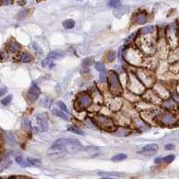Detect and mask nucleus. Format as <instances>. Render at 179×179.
I'll list each match as a JSON object with an SVG mask.
<instances>
[{
  "label": "nucleus",
  "instance_id": "16",
  "mask_svg": "<svg viewBox=\"0 0 179 179\" xmlns=\"http://www.w3.org/2000/svg\"><path fill=\"white\" fill-rule=\"evenodd\" d=\"M126 158H127V155H125L124 153H119V154L113 156L111 158V160L113 162H119V161H123V160L126 159Z\"/></svg>",
  "mask_w": 179,
  "mask_h": 179
},
{
  "label": "nucleus",
  "instance_id": "15",
  "mask_svg": "<svg viewBox=\"0 0 179 179\" xmlns=\"http://www.w3.org/2000/svg\"><path fill=\"white\" fill-rule=\"evenodd\" d=\"M75 25V22L73 20V19H67V20H65L64 23H63V26L65 29H67V30H70L73 29Z\"/></svg>",
  "mask_w": 179,
  "mask_h": 179
},
{
  "label": "nucleus",
  "instance_id": "11",
  "mask_svg": "<svg viewBox=\"0 0 179 179\" xmlns=\"http://www.w3.org/2000/svg\"><path fill=\"white\" fill-rule=\"evenodd\" d=\"M134 21L137 24H144L147 23L148 21V17L147 15L144 14V13H139L137 14L135 17H134Z\"/></svg>",
  "mask_w": 179,
  "mask_h": 179
},
{
  "label": "nucleus",
  "instance_id": "20",
  "mask_svg": "<svg viewBox=\"0 0 179 179\" xmlns=\"http://www.w3.org/2000/svg\"><path fill=\"white\" fill-rule=\"evenodd\" d=\"M106 59L108 62H113L116 59V53L114 51H109L106 55Z\"/></svg>",
  "mask_w": 179,
  "mask_h": 179
},
{
  "label": "nucleus",
  "instance_id": "9",
  "mask_svg": "<svg viewBox=\"0 0 179 179\" xmlns=\"http://www.w3.org/2000/svg\"><path fill=\"white\" fill-rule=\"evenodd\" d=\"M158 150H159L158 144H148L142 148L140 153L144 156H152L153 154H155Z\"/></svg>",
  "mask_w": 179,
  "mask_h": 179
},
{
  "label": "nucleus",
  "instance_id": "8",
  "mask_svg": "<svg viewBox=\"0 0 179 179\" xmlns=\"http://www.w3.org/2000/svg\"><path fill=\"white\" fill-rule=\"evenodd\" d=\"M36 120L39 125V132H46L48 129V124H47V117L44 114H38L36 116Z\"/></svg>",
  "mask_w": 179,
  "mask_h": 179
},
{
  "label": "nucleus",
  "instance_id": "3",
  "mask_svg": "<svg viewBox=\"0 0 179 179\" xmlns=\"http://www.w3.org/2000/svg\"><path fill=\"white\" fill-rule=\"evenodd\" d=\"M93 122L98 125L100 128L106 131H112L116 128V125L114 121L109 117L103 116V115H98L95 116L93 118Z\"/></svg>",
  "mask_w": 179,
  "mask_h": 179
},
{
  "label": "nucleus",
  "instance_id": "31",
  "mask_svg": "<svg viewBox=\"0 0 179 179\" xmlns=\"http://www.w3.org/2000/svg\"><path fill=\"white\" fill-rule=\"evenodd\" d=\"M10 164H11V161H7V162H4L3 164H1L0 165V171H3L4 169L7 168L8 167L10 166Z\"/></svg>",
  "mask_w": 179,
  "mask_h": 179
},
{
  "label": "nucleus",
  "instance_id": "24",
  "mask_svg": "<svg viewBox=\"0 0 179 179\" xmlns=\"http://www.w3.org/2000/svg\"><path fill=\"white\" fill-rule=\"evenodd\" d=\"M95 68L97 69V70L99 71V72H104V71H106V67H105V65L101 62H98L95 64Z\"/></svg>",
  "mask_w": 179,
  "mask_h": 179
},
{
  "label": "nucleus",
  "instance_id": "36",
  "mask_svg": "<svg viewBox=\"0 0 179 179\" xmlns=\"http://www.w3.org/2000/svg\"><path fill=\"white\" fill-rule=\"evenodd\" d=\"M7 90L6 88H0V97L4 96L5 94L7 93Z\"/></svg>",
  "mask_w": 179,
  "mask_h": 179
},
{
  "label": "nucleus",
  "instance_id": "19",
  "mask_svg": "<svg viewBox=\"0 0 179 179\" xmlns=\"http://www.w3.org/2000/svg\"><path fill=\"white\" fill-rule=\"evenodd\" d=\"M68 131L74 132V133H76V134H79V135H84L85 134L83 131H82L81 129H79L76 126H70V127H68Z\"/></svg>",
  "mask_w": 179,
  "mask_h": 179
},
{
  "label": "nucleus",
  "instance_id": "4",
  "mask_svg": "<svg viewBox=\"0 0 179 179\" xmlns=\"http://www.w3.org/2000/svg\"><path fill=\"white\" fill-rule=\"evenodd\" d=\"M157 118H158V122H159L161 125H166V126L174 125L178 121L177 116L170 111H165L163 113L158 115Z\"/></svg>",
  "mask_w": 179,
  "mask_h": 179
},
{
  "label": "nucleus",
  "instance_id": "14",
  "mask_svg": "<svg viewBox=\"0 0 179 179\" xmlns=\"http://www.w3.org/2000/svg\"><path fill=\"white\" fill-rule=\"evenodd\" d=\"M8 49L11 51V52H13V53H15V52H18L20 49H21V45L18 43V42H11V43H9V46H8Z\"/></svg>",
  "mask_w": 179,
  "mask_h": 179
},
{
  "label": "nucleus",
  "instance_id": "25",
  "mask_svg": "<svg viewBox=\"0 0 179 179\" xmlns=\"http://www.w3.org/2000/svg\"><path fill=\"white\" fill-rule=\"evenodd\" d=\"M175 158H176V156L173 155V154L166 156L165 158H163V162H165V163H167V164L171 163L172 161H174Z\"/></svg>",
  "mask_w": 179,
  "mask_h": 179
},
{
  "label": "nucleus",
  "instance_id": "33",
  "mask_svg": "<svg viewBox=\"0 0 179 179\" xmlns=\"http://www.w3.org/2000/svg\"><path fill=\"white\" fill-rule=\"evenodd\" d=\"M107 80V72L104 71V72H101V75H100V81L101 83H104L105 81Z\"/></svg>",
  "mask_w": 179,
  "mask_h": 179
},
{
  "label": "nucleus",
  "instance_id": "22",
  "mask_svg": "<svg viewBox=\"0 0 179 179\" xmlns=\"http://www.w3.org/2000/svg\"><path fill=\"white\" fill-rule=\"evenodd\" d=\"M162 105L166 109H172V107H174L176 105V103L174 102L173 100H167L162 103Z\"/></svg>",
  "mask_w": 179,
  "mask_h": 179
},
{
  "label": "nucleus",
  "instance_id": "34",
  "mask_svg": "<svg viewBox=\"0 0 179 179\" xmlns=\"http://www.w3.org/2000/svg\"><path fill=\"white\" fill-rule=\"evenodd\" d=\"M174 149H175V145L172 144V143L165 145V150H174Z\"/></svg>",
  "mask_w": 179,
  "mask_h": 179
},
{
  "label": "nucleus",
  "instance_id": "5",
  "mask_svg": "<svg viewBox=\"0 0 179 179\" xmlns=\"http://www.w3.org/2000/svg\"><path fill=\"white\" fill-rule=\"evenodd\" d=\"M92 103V99L91 97V95L86 92L80 93L76 98L75 101V109L79 110H83V109H88Z\"/></svg>",
  "mask_w": 179,
  "mask_h": 179
},
{
  "label": "nucleus",
  "instance_id": "2",
  "mask_svg": "<svg viewBox=\"0 0 179 179\" xmlns=\"http://www.w3.org/2000/svg\"><path fill=\"white\" fill-rule=\"evenodd\" d=\"M108 79H109V89L112 93L114 95H119L123 92V88L121 86L120 80L116 72H114V71L110 72L109 74Z\"/></svg>",
  "mask_w": 179,
  "mask_h": 179
},
{
  "label": "nucleus",
  "instance_id": "13",
  "mask_svg": "<svg viewBox=\"0 0 179 179\" xmlns=\"http://www.w3.org/2000/svg\"><path fill=\"white\" fill-rule=\"evenodd\" d=\"M52 113L54 114L55 116L60 117V118H62V119H64V120H68V119H69L68 115H66L65 112H63L62 110H59V109H55L52 110Z\"/></svg>",
  "mask_w": 179,
  "mask_h": 179
},
{
  "label": "nucleus",
  "instance_id": "21",
  "mask_svg": "<svg viewBox=\"0 0 179 179\" xmlns=\"http://www.w3.org/2000/svg\"><path fill=\"white\" fill-rule=\"evenodd\" d=\"M26 160H27L28 164L30 165V167L31 166H36V165H39L40 163V160L38 159H35V158H27Z\"/></svg>",
  "mask_w": 179,
  "mask_h": 179
},
{
  "label": "nucleus",
  "instance_id": "32",
  "mask_svg": "<svg viewBox=\"0 0 179 179\" xmlns=\"http://www.w3.org/2000/svg\"><path fill=\"white\" fill-rule=\"evenodd\" d=\"M32 47H33V49H34L36 52H39V53L42 52L41 47H39V45H38V43H36V42H33V43H32Z\"/></svg>",
  "mask_w": 179,
  "mask_h": 179
},
{
  "label": "nucleus",
  "instance_id": "1",
  "mask_svg": "<svg viewBox=\"0 0 179 179\" xmlns=\"http://www.w3.org/2000/svg\"><path fill=\"white\" fill-rule=\"evenodd\" d=\"M51 150L62 152H77L83 150L81 141L74 138H62L56 141L51 146Z\"/></svg>",
  "mask_w": 179,
  "mask_h": 179
},
{
  "label": "nucleus",
  "instance_id": "17",
  "mask_svg": "<svg viewBox=\"0 0 179 179\" xmlns=\"http://www.w3.org/2000/svg\"><path fill=\"white\" fill-rule=\"evenodd\" d=\"M153 31H154V26H147V27L141 29L140 33L141 35H148V34H150Z\"/></svg>",
  "mask_w": 179,
  "mask_h": 179
},
{
  "label": "nucleus",
  "instance_id": "38",
  "mask_svg": "<svg viewBox=\"0 0 179 179\" xmlns=\"http://www.w3.org/2000/svg\"><path fill=\"white\" fill-rule=\"evenodd\" d=\"M101 179H114V178H112V177H101Z\"/></svg>",
  "mask_w": 179,
  "mask_h": 179
},
{
  "label": "nucleus",
  "instance_id": "18",
  "mask_svg": "<svg viewBox=\"0 0 179 179\" xmlns=\"http://www.w3.org/2000/svg\"><path fill=\"white\" fill-rule=\"evenodd\" d=\"M33 57L31 54L29 53H24L21 56V61L23 63H30L32 61Z\"/></svg>",
  "mask_w": 179,
  "mask_h": 179
},
{
  "label": "nucleus",
  "instance_id": "30",
  "mask_svg": "<svg viewBox=\"0 0 179 179\" xmlns=\"http://www.w3.org/2000/svg\"><path fill=\"white\" fill-rule=\"evenodd\" d=\"M27 14H28V10H26V9H24V10H22L20 13H19V19H24V17H26L27 16Z\"/></svg>",
  "mask_w": 179,
  "mask_h": 179
},
{
  "label": "nucleus",
  "instance_id": "29",
  "mask_svg": "<svg viewBox=\"0 0 179 179\" xmlns=\"http://www.w3.org/2000/svg\"><path fill=\"white\" fill-rule=\"evenodd\" d=\"M120 5V1H115V0H112V1H110L109 3V7H115L117 8L118 6Z\"/></svg>",
  "mask_w": 179,
  "mask_h": 179
},
{
  "label": "nucleus",
  "instance_id": "37",
  "mask_svg": "<svg viewBox=\"0 0 179 179\" xmlns=\"http://www.w3.org/2000/svg\"><path fill=\"white\" fill-rule=\"evenodd\" d=\"M23 160H24V158L23 157H21V156H19V157H17L16 159V163H18L19 165L20 164L22 163L23 162Z\"/></svg>",
  "mask_w": 179,
  "mask_h": 179
},
{
  "label": "nucleus",
  "instance_id": "10",
  "mask_svg": "<svg viewBox=\"0 0 179 179\" xmlns=\"http://www.w3.org/2000/svg\"><path fill=\"white\" fill-rule=\"evenodd\" d=\"M65 56V53L64 51H61V50H53V51H51L49 54L47 55V58L50 59V60H56V59L62 58Z\"/></svg>",
  "mask_w": 179,
  "mask_h": 179
},
{
  "label": "nucleus",
  "instance_id": "35",
  "mask_svg": "<svg viewBox=\"0 0 179 179\" xmlns=\"http://www.w3.org/2000/svg\"><path fill=\"white\" fill-rule=\"evenodd\" d=\"M154 162H155V164L162 163V162H163V158H161V157H158V158H156Z\"/></svg>",
  "mask_w": 179,
  "mask_h": 179
},
{
  "label": "nucleus",
  "instance_id": "7",
  "mask_svg": "<svg viewBox=\"0 0 179 179\" xmlns=\"http://www.w3.org/2000/svg\"><path fill=\"white\" fill-rule=\"evenodd\" d=\"M39 94H40L39 88L36 84H33L30 88V90L28 91L27 94H26V98L29 101V102L32 103V102H35L38 100V98L39 97Z\"/></svg>",
  "mask_w": 179,
  "mask_h": 179
},
{
  "label": "nucleus",
  "instance_id": "26",
  "mask_svg": "<svg viewBox=\"0 0 179 179\" xmlns=\"http://www.w3.org/2000/svg\"><path fill=\"white\" fill-rule=\"evenodd\" d=\"M12 99H13V96H12V95H8L5 99H3V100L1 101V103H2L4 106H7V105L10 104V102L12 101Z\"/></svg>",
  "mask_w": 179,
  "mask_h": 179
},
{
  "label": "nucleus",
  "instance_id": "27",
  "mask_svg": "<svg viewBox=\"0 0 179 179\" xmlns=\"http://www.w3.org/2000/svg\"><path fill=\"white\" fill-rule=\"evenodd\" d=\"M57 107H58V108H60V109L62 110L63 112H65V114H68V113H69V110L67 109L66 106L65 105V103H64V102H62V101L57 102Z\"/></svg>",
  "mask_w": 179,
  "mask_h": 179
},
{
  "label": "nucleus",
  "instance_id": "6",
  "mask_svg": "<svg viewBox=\"0 0 179 179\" xmlns=\"http://www.w3.org/2000/svg\"><path fill=\"white\" fill-rule=\"evenodd\" d=\"M137 78L141 83L145 87H150L154 83V77L152 74L147 69H140L137 72Z\"/></svg>",
  "mask_w": 179,
  "mask_h": 179
},
{
  "label": "nucleus",
  "instance_id": "28",
  "mask_svg": "<svg viewBox=\"0 0 179 179\" xmlns=\"http://www.w3.org/2000/svg\"><path fill=\"white\" fill-rule=\"evenodd\" d=\"M92 63V58H91V57H87L85 59H83V61L82 62V65L87 67V66H90Z\"/></svg>",
  "mask_w": 179,
  "mask_h": 179
},
{
  "label": "nucleus",
  "instance_id": "12",
  "mask_svg": "<svg viewBox=\"0 0 179 179\" xmlns=\"http://www.w3.org/2000/svg\"><path fill=\"white\" fill-rule=\"evenodd\" d=\"M99 176H104L105 177H124L125 174L122 173H117V172H99Z\"/></svg>",
  "mask_w": 179,
  "mask_h": 179
},
{
  "label": "nucleus",
  "instance_id": "23",
  "mask_svg": "<svg viewBox=\"0 0 179 179\" xmlns=\"http://www.w3.org/2000/svg\"><path fill=\"white\" fill-rule=\"evenodd\" d=\"M42 65L44 67H50L51 68V67L54 66V62H53V60H50L48 58H46L45 60L42 61Z\"/></svg>",
  "mask_w": 179,
  "mask_h": 179
}]
</instances>
